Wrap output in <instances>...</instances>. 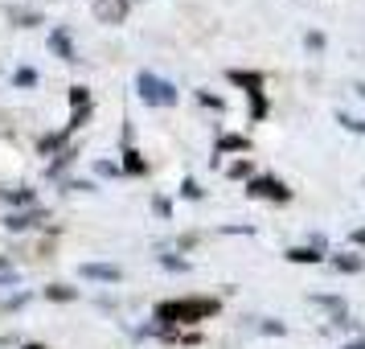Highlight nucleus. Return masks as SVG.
<instances>
[{
	"mask_svg": "<svg viewBox=\"0 0 365 349\" xmlns=\"http://www.w3.org/2000/svg\"><path fill=\"white\" fill-rule=\"evenodd\" d=\"M205 313H214L210 300H181V304H165L160 308V320H197Z\"/></svg>",
	"mask_w": 365,
	"mask_h": 349,
	"instance_id": "f257e3e1",
	"label": "nucleus"
},
{
	"mask_svg": "<svg viewBox=\"0 0 365 349\" xmlns=\"http://www.w3.org/2000/svg\"><path fill=\"white\" fill-rule=\"evenodd\" d=\"M140 95L148 103H173L177 95H173V86L160 83V79H152V74H140Z\"/></svg>",
	"mask_w": 365,
	"mask_h": 349,
	"instance_id": "f03ea898",
	"label": "nucleus"
},
{
	"mask_svg": "<svg viewBox=\"0 0 365 349\" xmlns=\"http://www.w3.org/2000/svg\"><path fill=\"white\" fill-rule=\"evenodd\" d=\"M83 275H86V280H119L115 267H99V263H86V267H83Z\"/></svg>",
	"mask_w": 365,
	"mask_h": 349,
	"instance_id": "7ed1b4c3",
	"label": "nucleus"
},
{
	"mask_svg": "<svg viewBox=\"0 0 365 349\" xmlns=\"http://www.w3.org/2000/svg\"><path fill=\"white\" fill-rule=\"evenodd\" d=\"M25 349H41V345H25Z\"/></svg>",
	"mask_w": 365,
	"mask_h": 349,
	"instance_id": "20e7f679",
	"label": "nucleus"
}]
</instances>
